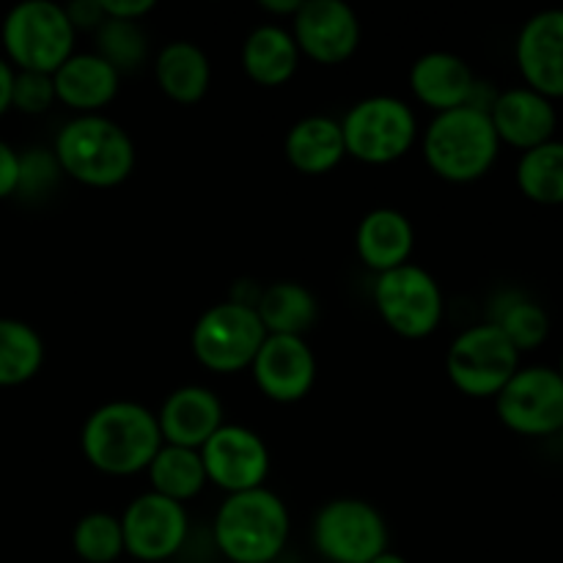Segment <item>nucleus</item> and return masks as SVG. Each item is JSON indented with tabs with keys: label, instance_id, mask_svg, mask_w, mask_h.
Wrapping results in <instances>:
<instances>
[{
	"label": "nucleus",
	"instance_id": "obj_31",
	"mask_svg": "<svg viewBox=\"0 0 563 563\" xmlns=\"http://www.w3.org/2000/svg\"><path fill=\"white\" fill-rule=\"evenodd\" d=\"M93 38H97V49L93 53L102 55L119 71L137 69L148 58V38L143 33L141 22L110 20V16H104L97 25V31H93Z\"/></svg>",
	"mask_w": 563,
	"mask_h": 563
},
{
	"label": "nucleus",
	"instance_id": "obj_34",
	"mask_svg": "<svg viewBox=\"0 0 563 563\" xmlns=\"http://www.w3.org/2000/svg\"><path fill=\"white\" fill-rule=\"evenodd\" d=\"M102 14L110 20H130L141 22L143 16L154 11V0H99Z\"/></svg>",
	"mask_w": 563,
	"mask_h": 563
},
{
	"label": "nucleus",
	"instance_id": "obj_38",
	"mask_svg": "<svg viewBox=\"0 0 563 563\" xmlns=\"http://www.w3.org/2000/svg\"><path fill=\"white\" fill-rule=\"evenodd\" d=\"M302 0H262L258 3V9L267 11V14H275V16H295L297 11H300Z\"/></svg>",
	"mask_w": 563,
	"mask_h": 563
},
{
	"label": "nucleus",
	"instance_id": "obj_24",
	"mask_svg": "<svg viewBox=\"0 0 563 563\" xmlns=\"http://www.w3.org/2000/svg\"><path fill=\"white\" fill-rule=\"evenodd\" d=\"M286 159L295 165L300 174H328L341 159L346 157L344 135H341V121L333 115H302L291 124L284 141Z\"/></svg>",
	"mask_w": 563,
	"mask_h": 563
},
{
	"label": "nucleus",
	"instance_id": "obj_15",
	"mask_svg": "<svg viewBox=\"0 0 563 563\" xmlns=\"http://www.w3.org/2000/svg\"><path fill=\"white\" fill-rule=\"evenodd\" d=\"M253 379L267 399L295 405L317 383V355L300 335H267L251 363Z\"/></svg>",
	"mask_w": 563,
	"mask_h": 563
},
{
	"label": "nucleus",
	"instance_id": "obj_11",
	"mask_svg": "<svg viewBox=\"0 0 563 563\" xmlns=\"http://www.w3.org/2000/svg\"><path fill=\"white\" fill-rule=\"evenodd\" d=\"M495 410L509 432L550 438L563 427V379L550 366H520L495 396Z\"/></svg>",
	"mask_w": 563,
	"mask_h": 563
},
{
	"label": "nucleus",
	"instance_id": "obj_17",
	"mask_svg": "<svg viewBox=\"0 0 563 563\" xmlns=\"http://www.w3.org/2000/svg\"><path fill=\"white\" fill-rule=\"evenodd\" d=\"M489 121L498 132L500 146H515L520 152L553 141L559 130V110L553 99L542 97L528 86H511L495 93L489 104Z\"/></svg>",
	"mask_w": 563,
	"mask_h": 563
},
{
	"label": "nucleus",
	"instance_id": "obj_14",
	"mask_svg": "<svg viewBox=\"0 0 563 563\" xmlns=\"http://www.w3.org/2000/svg\"><path fill=\"white\" fill-rule=\"evenodd\" d=\"M289 31L300 55L324 66L350 60L361 44V20L344 0H302Z\"/></svg>",
	"mask_w": 563,
	"mask_h": 563
},
{
	"label": "nucleus",
	"instance_id": "obj_6",
	"mask_svg": "<svg viewBox=\"0 0 563 563\" xmlns=\"http://www.w3.org/2000/svg\"><path fill=\"white\" fill-rule=\"evenodd\" d=\"M0 36L5 60L14 69L53 75L75 53L77 31L66 5L53 0H25L5 14Z\"/></svg>",
	"mask_w": 563,
	"mask_h": 563
},
{
	"label": "nucleus",
	"instance_id": "obj_28",
	"mask_svg": "<svg viewBox=\"0 0 563 563\" xmlns=\"http://www.w3.org/2000/svg\"><path fill=\"white\" fill-rule=\"evenodd\" d=\"M44 341L36 328L20 319H0V388H14L38 374Z\"/></svg>",
	"mask_w": 563,
	"mask_h": 563
},
{
	"label": "nucleus",
	"instance_id": "obj_30",
	"mask_svg": "<svg viewBox=\"0 0 563 563\" xmlns=\"http://www.w3.org/2000/svg\"><path fill=\"white\" fill-rule=\"evenodd\" d=\"M71 550L86 563H113L124 555V533L119 517L91 511L80 517L71 531Z\"/></svg>",
	"mask_w": 563,
	"mask_h": 563
},
{
	"label": "nucleus",
	"instance_id": "obj_1",
	"mask_svg": "<svg viewBox=\"0 0 563 563\" xmlns=\"http://www.w3.org/2000/svg\"><path fill=\"white\" fill-rule=\"evenodd\" d=\"M80 449L88 465L108 476H135L148 471L157 451L163 449L157 412L141 401H108L82 423Z\"/></svg>",
	"mask_w": 563,
	"mask_h": 563
},
{
	"label": "nucleus",
	"instance_id": "obj_4",
	"mask_svg": "<svg viewBox=\"0 0 563 563\" xmlns=\"http://www.w3.org/2000/svg\"><path fill=\"white\" fill-rule=\"evenodd\" d=\"M212 533L220 555L231 563H273L289 542L291 517L280 495L256 487L225 495Z\"/></svg>",
	"mask_w": 563,
	"mask_h": 563
},
{
	"label": "nucleus",
	"instance_id": "obj_7",
	"mask_svg": "<svg viewBox=\"0 0 563 563\" xmlns=\"http://www.w3.org/2000/svg\"><path fill=\"white\" fill-rule=\"evenodd\" d=\"M372 300L383 322L396 335L410 341L429 339L440 328L445 313L438 278L412 262L379 273L372 286Z\"/></svg>",
	"mask_w": 563,
	"mask_h": 563
},
{
	"label": "nucleus",
	"instance_id": "obj_22",
	"mask_svg": "<svg viewBox=\"0 0 563 563\" xmlns=\"http://www.w3.org/2000/svg\"><path fill=\"white\" fill-rule=\"evenodd\" d=\"M154 80L168 99L192 104L207 97L212 86V64L201 44L190 38H174L154 55Z\"/></svg>",
	"mask_w": 563,
	"mask_h": 563
},
{
	"label": "nucleus",
	"instance_id": "obj_8",
	"mask_svg": "<svg viewBox=\"0 0 563 563\" xmlns=\"http://www.w3.org/2000/svg\"><path fill=\"white\" fill-rule=\"evenodd\" d=\"M517 368L520 352L493 322L465 328L445 352V374L451 385L473 399H495Z\"/></svg>",
	"mask_w": 563,
	"mask_h": 563
},
{
	"label": "nucleus",
	"instance_id": "obj_41",
	"mask_svg": "<svg viewBox=\"0 0 563 563\" xmlns=\"http://www.w3.org/2000/svg\"><path fill=\"white\" fill-rule=\"evenodd\" d=\"M559 445H561V451H563V427H561V432H559Z\"/></svg>",
	"mask_w": 563,
	"mask_h": 563
},
{
	"label": "nucleus",
	"instance_id": "obj_5",
	"mask_svg": "<svg viewBox=\"0 0 563 563\" xmlns=\"http://www.w3.org/2000/svg\"><path fill=\"white\" fill-rule=\"evenodd\" d=\"M346 157L366 165H388L410 154L421 130L418 115L405 99L372 93L352 104L341 119Z\"/></svg>",
	"mask_w": 563,
	"mask_h": 563
},
{
	"label": "nucleus",
	"instance_id": "obj_12",
	"mask_svg": "<svg viewBox=\"0 0 563 563\" xmlns=\"http://www.w3.org/2000/svg\"><path fill=\"white\" fill-rule=\"evenodd\" d=\"M121 520L124 553L143 563H163L174 559L190 533V515L185 504L157 493H143L126 504Z\"/></svg>",
	"mask_w": 563,
	"mask_h": 563
},
{
	"label": "nucleus",
	"instance_id": "obj_36",
	"mask_svg": "<svg viewBox=\"0 0 563 563\" xmlns=\"http://www.w3.org/2000/svg\"><path fill=\"white\" fill-rule=\"evenodd\" d=\"M66 14H69L75 31H77V27H91V31H97L99 22L104 20L99 0H82V3L66 5Z\"/></svg>",
	"mask_w": 563,
	"mask_h": 563
},
{
	"label": "nucleus",
	"instance_id": "obj_3",
	"mask_svg": "<svg viewBox=\"0 0 563 563\" xmlns=\"http://www.w3.org/2000/svg\"><path fill=\"white\" fill-rule=\"evenodd\" d=\"M421 152L434 176L451 185H471L489 174L500 154L498 132L478 104L434 113L421 132Z\"/></svg>",
	"mask_w": 563,
	"mask_h": 563
},
{
	"label": "nucleus",
	"instance_id": "obj_40",
	"mask_svg": "<svg viewBox=\"0 0 563 563\" xmlns=\"http://www.w3.org/2000/svg\"><path fill=\"white\" fill-rule=\"evenodd\" d=\"M555 372H559L561 379H563V352H561V363H559V368H555Z\"/></svg>",
	"mask_w": 563,
	"mask_h": 563
},
{
	"label": "nucleus",
	"instance_id": "obj_29",
	"mask_svg": "<svg viewBox=\"0 0 563 563\" xmlns=\"http://www.w3.org/2000/svg\"><path fill=\"white\" fill-rule=\"evenodd\" d=\"M489 322L498 324L500 333L511 341V346L520 355L539 350L550 335V313L544 311V306H539L537 300L526 295L506 297L500 311Z\"/></svg>",
	"mask_w": 563,
	"mask_h": 563
},
{
	"label": "nucleus",
	"instance_id": "obj_39",
	"mask_svg": "<svg viewBox=\"0 0 563 563\" xmlns=\"http://www.w3.org/2000/svg\"><path fill=\"white\" fill-rule=\"evenodd\" d=\"M372 563H410V561H407L405 555L394 553V550H385V553L379 555V559H374Z\"/></svg>",
	"mask_w": 563,
	"mask_h": 563
},
{
	"label": "nucleus",
	"instance_id": "obj_18",
	"mask_svg": "<svg viewBox=\"0 0 563 563\" xmlns=\"http://www.w3.org/2000/svg\"><path fill=\"white\" fill-rule=\"evenodd\" d=\"M223 401L207 385H181L170 390L157 412L163 443L196 451L223 427Z\"/></svg>",
	"mask_w": 563,
	"mask_h": 563
},
{
	"label": "nucleus",
	"instance_id": "obj_32",
	"mask_svg": "<svg viewBox=\"0 0 563 563\" xmlns=\"http://www.w3.org/2000/svg\"><path fill=\"white\" fill-rule=\"evenodd\" d=\"M55 99L53 75H42V71H14V88H11V108H16L25 115H42L47 113Z\"/></svg>",
	"mask_w": 563,
	"mask_h": 563
},
{
	"label": "nucleus",
	"instance_id": "obj_33",
	"mask_svg": "<svg viewBox=\"0 0 563 563\" xmlns=\"http://www.w3.org/2000/svg\"><path fill=\"white\" fill-rule=\"evenodd\" d=\"M60 168L53 152L20 154V190L25 196H44L58 181Z\"/></svg>",
	"mask_w": 563,
	"mask_h": 563
},
{
	"label": "nucleus",
	"instance_id": "obj_27",
	"mask_svg": "<svg viewBox=\"0 0 563 563\" xmlns=\"http://www.w3.org/2000/svg\"><path fill=\"white\" fill-rule=\"evenodd\" d=\"M517 187L522 196L542 207L563 203V141H548L520 154Z\"/></svg>",
	"mask_w": 563,
	"mask_h": 563
},
{
	"label": "nucleus",
	"instance_id": "obj_21",
	"mask_svg": "<svg viewBox=\"0 0 563 563\" xmlns=\"http://www.w3.org/2000/svg\"><path fill=\"white\" fill-rule=\"evenodd\" d=\"M355 251L374 273H388L412 258L416 229L405 212L394 207H377L366 212L355 231Z\"/></svg>",
	"mask_w": 563,
	"mask_h": 563
},
{
	"label": "nucleus",
	"instance_id": "obj_13",
	"mask_svg": "<svg viewBox=\"0 0 563 563\" xmlns=\"http://www.w3.org/2000/svg\"><path fill=\"white\" fill-rule=\"evenodd\" d=\"M201 462L209 484L225 495L264 487L269 476V449L264 438L240 423H223L201 445Z\"/></svg>",
	"mask_w": 563,
	"mask_h": 563
},
{
	"label": "nucleus",
	"instance_id": "obj_37",
	"mask_svg": "<svg viewBox=\"0 0 563 563\" xmlns=\"http://www.w3.org/2000/svg\"><path fill=\"white\" fill-rule=\"evenodd\" d=\"M14 66L0 58V115L11 108V88H14Z\"/></svg>",
	"mask_w": 563,
	"mask_h": 563
},
{
	"label": "nucleus",
	"instance_id": "obj_16",
	"mask_svg": "<svg viewBox=\"0 0 563 563\" xmlns=\"http://www.w3.org/2000/svg\"><path fill=\"white\" fill-rule=\"evenodd\" d=\"M522 86L548 99H563V9L537 11L522 22L515 42Z\"/></svg>",
	"mask_w": 563,
	"mask_h": 563
},
{
	"label": "nucleus",
	"instance_id": "obj_23",
	"mask_svg": "<svg viewBox=\"0 0 563 563\" xmlns=\"http://www.w3.org/2000/svg\"><path fill=\"white\" fill-rule=\"evenodd\" d=\"M300 49L289 27L280 22H262L242 42V69L258 86H284L300 66Z\"/></svg>",
	"mask_w": 563,
	"mask_h": 563
},
{
	"label": "nucleus",
	"instance_id": "obj_35",
	"mask_svg": "<svg viewBox=\"0 0 563 563\" xmlns=\"http://www.w3.org/2000/svg\"><path fill=\"white\" fill-rule=\"evenodd\" d=\"M20 190V154L0 141V198H9Z\"/></svg>",
	"mask_w": 563,
	"mask_h": 563
},
{
	"label": "nucleus",
	"instance_id": "obj_25",
	"mask_svg": "<svg viewBox=\"0 0 563 563\" xmlns=\"http://www.w3.org/2000/svg\"><path fill=\"white\" fill-rule=\"evenodd\" d=\"M256 313L267 335H300L306 339L319 317V302L308 286L297 280H275L262 286Z\"/></svg>",
	"mask_w": 563,
	"mask_h": 563
},
{
	"label": "nucleus",
	"instance_id": "obj_10",
	"mask_svg": "<svg viewBox=\"0 0 563 563\" xmlns=\"http://www.w3.org/2000/svg\"><path fill=\"white\" fill-rule=\"evenodd\" d=\"M311 539L328 563H372L388 550L390 531L383 511L368 500L335 498L313 517Z\"/></svg>",
	"mask_w": 563,
	"mask_h": 563
},
{
	"label": "nucleus",
	"instance_id": "obj_20",
	"mask_svg": "<svg viewBox=\"0 0 563 563\" xmlns=\"http://www.w3.org/2000/svg\"><path fill=\"white\" fill-rule=\"evenodd\" d=\"M55 99L80 113H97L108 108L121 86V71L113 69L102 55L71 53L53 71Z\"/></svg>",
	"mask_w": 563,
	"mask_h": 563
},
{
	"label": "nucleus",
	"instance_id": "obj_9",
	"mask_svg": "<svg viewBox=\"0 0 563 563\" xmlns=\"http://www.w3.org/2000/svg\"><path fill=\"white\" fill-rule=\"evenodd\" d=\"M267 330L256 308L236 300L209 306L192 324V355L203 368L214 374H234L251 368L253 357L262 350Z\"/></svg>",
	"mask_w": 563,
	"mask_h": 563
},
{
	"label": "nucleus",
	"instance_id": "obj_2",
	"mask_svg": "<svg viewBox=\"0 0 563 563\" xmlns=\"http://www.w3.org/2000/svg\"><path fill=\"white\" fill-rule=\"evenodd\" d=\"M53 154L60 174L97 190L124 185L137 157L130 132L102 113H80L66 121L55 135Z\"/></svg>",
	"mask_w": 563,
	"mask_h": 563
},
{
	"label": "nucleus",
	"instance_id": "obj_26",
	"mask_svg": "<svg viewBox=\"0 0 563 563\" xmlns=\"http://www.w3.org/2000/svg\"><path fill=\"white\" fill-rule=\"evenodd\" d=\"M146 473L148 482H152V493L165 495L176 504H187V500L198 498L209 484L201 451L181 449V445L163 443V449L157 451Z\"/></svg>",
	"mask_w": 563,
	"mask_h": 563
},
{
	"label": "nucleus",
	"instance_id": "obj_19",
	"mask_svg": "<svg viewBox=\"0 0 563 563\" xmlns=\"http://www.w3.org/2000/svg\"><path fill=\"white\" fill-rule=\"evenodd\" d=\"M410 91L434 113L473 104L478 91V77L462 55L449 49H429L418 55L410 66Z\"/></svg>",
	"mask_w": 563,
	"mask_h": 563
}]
</instances>
